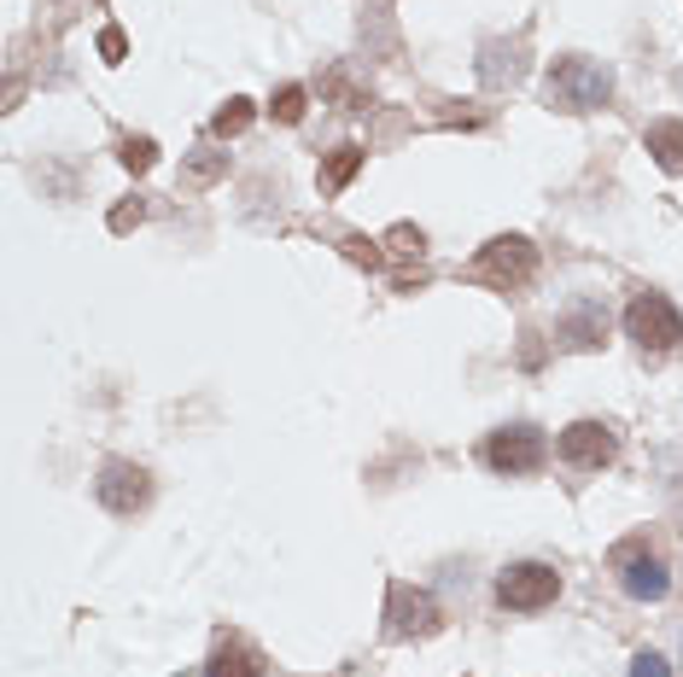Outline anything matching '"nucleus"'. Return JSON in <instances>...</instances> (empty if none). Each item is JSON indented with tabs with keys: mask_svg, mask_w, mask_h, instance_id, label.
I'll return each mask as SVG.
<instances>
[{
	"mask_svg": "<svg viewBox=\"0 0 683 677\" xmlns=\"http://www.w3.org/2000/svg\"><path fill=\"white\" fill-rule=\"evenodd\" d=\"M613 567H620V584H625L631 602H660L666 590H672V579H666V567H660V555L643 549V544H620Z\"/></svg>",
	"mask_w": 683,
	"mask_h": 677,
	"instance_id": "1a4fd4ad",
	"label": "nucleus"
},
{
	"mask_svg": "<svg viewBox=\"0 0 683 677\" xmlns=\"http://www.w3.org/2000/svg\"><path fill=\"white\" fill-rule=\"evenodd\" d=\"M117 158H123L129 176H146V169L158 164V141H152V134H129V141L117 146Z\"/></svg>",
	"mask_w": 683,
	"mask_h": 677,
	"instance_id": "2eb2a0df",
	"label": "nucleus"
},
{
	"mask_svg": "<svg viewBox=\"0 0 683 677\" xmlns=\"http://www.w3.org/2000/svg\"><path fill=\"white\" fill-rule=\"evenodd\" d=\"M304 106H310V94H304L298 82H286V88L275 94V106H269V111H275V123H304Z\"/></svg>",
	"mask_w": 683,
	"mask_h": 677,
	"instance_id": "a211bd4d",
	"label": "nucleus"
},
{
	"mask_svg": "<svg viewBox=\"0 0 683 677\" xmlns=\"http://www.w3.org/2000/svg\"><path fill=\"white\" fill-rule=\"evenodd\" d=\"M643 146H648V158H655L666 176H683V123H678V117H660V123H648Z\"/></svg>",
	"mask_w": 683,
	"mask_h": 677,
	"instance_id": "f8f14e48",
	"label": "nucleus"
},
{
	"mask_svg": "<svg viewBox=\"0 0 683 677\" xmlns=\"http://www.w3.org/2000/svg\"><path fill=\"white\" fill-rule=\"evenodd\" d=\"M141 216H146L141 199H134V205H117V211H111V234H129L134 223H141Z\"/></svg>",
	"mask_w": 683,
	"mask_h": 677,
	"instance_id": "4be33fe9",
	"label": "nucleus"
},
{
	"mask_svg": "<svg viewBox=\"0 0 683 677\" xmlns=\"http://www.w3.org/2000/svg\"><path fill=\"white\" fill-rule=\"evenodd\" d=\"M123 54H129V41H123V29H99V59H106V64H123Z\"/></svg>",
	"mask_w": 683,
	"mask_h": 677,
	"instance_id": "412c9836",
	"label": "nucleus"
},
{
	"mask_svg": "<svg viewBox=\"0 0 683 677\" xmlns=\"http://www.w3.org/2000/svg\"><path fill=\"white\" fill-rule=\"evenodd\" d=\"M386 246L398 251V258H421V246H426V240H421V228H391V234H386Z\"/></svg>",
	"mask_w": 683,
	"mask_h": 677,
	"instance_id": "aec40b11",
	"label": "nucleus"
},
{
	"mask_svg": "<svg viewBox=\"0 0 683 677\" xmlns=\"http://www.w3.org/2000/svg\"><path fill=\"white\" fill-rule=\"evenodd\" d=\"M520 76H526L520 41H515V47H503V41H485V54H480V82H485V88H515Z\"/></svg>",
	"mask_w": 683,
	"mask_h": 677,
	"instance_id": "ddd939ff",
	"label": "nucleus"
},
{
	"mask_svg": "<svg viewBox=\"0 0 683 677\" xmlns=\"http://www.w3.org/2000/svg\"><path fill=\"white\" fill-rule=\"evenodd\" d=\"M631 677H672V660L655 654V649H637L631 654Z\"/></svg>",
	"mask_w": 683,
	"mask_h": 677,
	"instance_id": "6ab92c4d",
	"label": "nucleus"
},
{
	"mask_svg": "<svg viewBox=\"0 0 683 677\" xmlns=\"http://www.w3.org/2000/svg\"><path fill=\"white\" fill-rule=\"evenodd\" d=\"M204 677H269V666L246 637H222L211 660H204Z\"/></svg>",
	"mask_w": 683,
	"mask_h": 677,
	"instance_id": "9b49d317",
	"label": "nucleus"
},
{
	"mask_svg": "<svg viewBox=\"0 0 683 677\" xmlns=\"http://www.w3.org/2000/svg\"><path fill=\"white\" fill-rule=\"evenodd\" d=\"M251 117H258V111H251V99H228V106L211 117V134H222V141H228V134H246Z\"/></svg>",
	"mask_w": 683,
	"mask_h": 677,
	"instance_id": "f3484780",
	"label": "nucleus"
},
{
	"mask_svg": "<svg viewBox=\"0 0 683 677\" xmlns=\"http://www.w3.org/2000/svg\"><path fill=\"white\" fill-rule=\"evenodd\" d=\"M94 497L106 514H141V508L152 502V473L146 467H134V462H106L99 467V479H94Z\"/></svg>",
	"mask_w": 683,
	"mask_h": 677,
	"instance_id": "0eeeda50",
	"label": "nucleus"
},
{
	"mask_svg": "<svg viewBox=\"0 0 683 677\" xmlns=\"http://www.w3.org/2000/svg\"><path fill=\"white\" fill-rule=\"evenodd\" d=\"M532 275H538V246L526 234H497V240L480 246V258L462 263V281L491 286V293H520Z\"/></svg>",
	"mask_w": 683,
	"mask_h": 677,
	"instance_id": "f03ea898",
	"label": "nucleus"
},
{
	"mask_svg": "<svg viewBox=\"0 0 683 677\" xmlns=\"http://www.w3.org/2000/svg\"><path fill=\"white\" fill-rule=\"evenodd\" d=\"M561 596V572L550 561H515L497 579V602L508 614H538V607H550Z\"/></svg>",
	"mask_w": 683,
	"mask_h": 677,
	"instance_id": "39448f33",
	"label": "nucleus"
},
{
	"mask_svg": "<svg viewBox=\"0 0 683 677\" xmlns=\"http://www.w3.org/2000/svg\"><path fill=\"white\" fill-rule=\"evenodd\" d=\"M438 625H444V614H438V602L426 596V590L403 584V579L386 584V637H398V642H409V637H438Z\"/></svg>",
	"mask_w": 683,
	"mask_h": 677,
	"instance_id": "423d86ee",
	"label": "nucleus"
},
{
	"mask_svg": "<svg viewBox=\"0 0 683 677\" xmlns=\"http://www.w3.org/2000/svg\"><path fill=\"white\" fill-rule=\"evenodd\" d=\"M561 339H567V351H596L608 339V310L596 298H573L561 316Z\"/></svg>",
	"mask_w": 683,
	"mask_h": 677,
	"instance_id": "9d476101",
	"label": "nucleus"
},
{
	"mask_svg": "<svg viewBox=\"0 0 683 677\" xmlns=\"http://www.w3.org/2000/svg\"><path fill=\"white\" fill-rule=\"evenodd\" d=\"M222 169H228V152H211V146H199L193 158H187V188H204V181H216Z\"/></svg>",
	"mask_w": 683,
	"mask_h": 677,
	"instance_id": "dca6fc26",
	"label": "nucleus"
},
{
	"mask_svg": "<svg viewBox=\"0 0 683 677\" xmlns=\"http://www.w3.org/2000/svg\"><path fill=\"white\" fill-rule=\"evenodd\" d=\"M543 462H550V438H543L538 427H526V420H515V427H497V432L485 438V467H491V473L526 479V473H538Z\"/></svg>",
	"mask_w": 683,
	"mask_h": 677,
	"instance_id": "20e7f679",
	"label": "nucleus"
},
{
	"mask_svg": "<svg viewBox=\"0 0 683 677\" xmlns=\"http://www.w3.org/2000/svg\"><path fill=\"white\" fill-rule=\"evenodd\" d=\"M555 450H561L567 467L590 473V467H608L613 455H620V438H613V427H602V420H573V427H561Z\"/></svg>",
	"mask_w": 683,
	"mask_h": 677,
	"instance_id": "6e6552de",
	"label": "nucleus"
},
{
	"mask_svg": "<svg viewBox=\"0 0 683 677\" xmlns=\"http://www.w3.org/2000/svg\"><path fill=\"white\" fill-rule=\"evenodd\" d=\"M555 111H602L613 99V64L590 59V54H561L550 64V82H543Z\"/></svg>",
	"mask_w": 683,
	"mask_h": 677,
	"instance_id": "f257e3e1",
	"label": "nucleus"
},
{
	"mask_svg": "<svg viewBox=\"0 0 683 677\" xmlns=\"http://www.w3.org/2000/svg\"><path fill=\"white\" fill-rule=\"evenodd\" d=\"M625 339L637 351H678L683 345V316H678V304L666 298V293H637L625 304Z\"/></svg>",
	"mask_w": 683,
	"mask_h": 677,
	"instance_id": "7ed1b4c3",
	"label": "nucleus"
},
{
	"mask_svg": "<svg viewBox=\"0 0 683 677\" xmlns=\"http://www.w3.org/2000/svg\"><path fill=\"white\" fill-rule=\"evenodd\" d=\"M363 158H368L363 146H333V152H328V164H321V193H345V188H351V176L363 169Z\"/></svg>",
	"mask_w": 683,
	"mask_h": 677,
	"instance_id": "4468645a",
	"label": "nucleus"
}]
</instances>
